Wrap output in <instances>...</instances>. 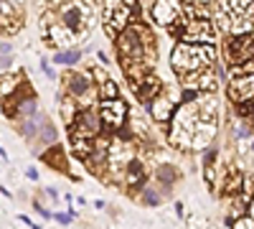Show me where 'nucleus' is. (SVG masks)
Returning <instances> with one entry per match:
<instances>
[{
  "label": "nucleus",
  "instance_id": "obj_11",
  "mask_svg": "<svg viewBox=\"0 0 254 229\" xmlns=\"http://www.w3.org/2000/svg\"><path fill=\"white\" fill-rule=\"evenodd\" d=\"M135 92H137V97L147 105V102H153V99L160 94V81L153 79V76H145L142 81H137V84H135Z\"/></svg>",
  "mask_w": 254,
  "mask_h": 229
},
{
  "label": "nucleus",
  "instance_id": "obj_8",
  "mask_svg": "<svg viewBox=\"0 0 254 229\" xmlns=\"http://www.w3.org/2000/svg\"><path fill=\"white\" fill-rule=\"evenodd\" d=\"M87 15H89L87 3H84V5H66V8H64V13H61L64 23H66L71 31H81L84 26H87Z\"/></svg>",
  "mask_w": 254,
  "mask_h": 229
},
{
  "label": "nucleus",
  "instance_id": "obj_28",
  "mask_svg": "<svg viewBox=\"0 0 254 229\" xmlns=\"http://www.w3.org/2000/svg\"><path fill=\"white\" fill-rule=\"evenodd\" d=\"M249 214L254 217V199H249Z\"/></svg>",
  "mask_w": 254,
  "mask_h": 229
},
{
  "label": "nucleus",
  "instance_id": "obj_18",
  "mask_svg": "<svg viewBox=\"0 0 254 229\" xmlns=\"http://www.w3.org/2000/svg\"><path fill=\"white\" fill-rule=\"evenodd\" d=\"M125 5V0H107V3H104V18H110L117 8H122Z\"/></svg>",
  "mask_w": 254,
  "mask_h": 229
},
{
  "label": "nucleus",
  "instance_id": "obj_17",
  "mask_svg": "<svg viewBox=\"0 0 254 229\" xmlns=\"http://www.w3.org/2000/svg\"><path fill=\"white\" fill-rule=\"evenodd\" d=\"M242 183H244V178H242L239 173H237V176H231V178H229V183H226V194H239Z\"/></svg>",
  "mask_w": 254,
  "mask_h": 229
},
{
  "label": "nucleus",
  "instance_id": "obj_23",
  "mask_svg": "<svg viewBox=\"0 0 254 229\" xmlns=\"http://www.w3.org/2000/svg\"><path fill=\"white\" fill-rule=\"evenodd\" d=\"M10 64V44H3V72L8 69Z\"/></svg>",
  "mask_w": 254,
  "mask_h": 229
},
{
  "label": "nucleus",
  "instance_id": "obj_2",
  "mask_svg": "<svg viewBox=\"0 0 254 229\" xmlns=\"http://www.w3.org/2000/svg\"><path fill=\"white\" fill-rule=\"evenodd\" d=\"M226 54H229V64L231 67L254 61V31H247V33H239L234 38H229Z\"/></svg>",
  "mask_w": 254,
  "mask_h": 229
},
{
  "label": "nucleus",
  "instance_id": "obj_21",
  "mask_svg": "<svg viewBox=\"0 0 254 229\" xmlns=\"http://www.w3.org/2000/svg\"><path fill=\"white\" fill-rule=\"evenodd\" d=\"M234 227H239V229H249V227H254V217H252V214L239 217V219H234Z\"/></svg>",
  "mask_w": 254,
  "mask_h": 229
},
{
  "label": "nucleus",
  "instance_id": "obj_24",
  "mask_svg": "<svg viewBox=\"0 0 254 229\" xmlns=\"http://www.w3.org/2000/svg\"><path fill=\"white\" fill-rule=\"evenodd\" d=\"M214 160H216V151H214V148H208V151L203 153V165H211Z\"/></svg>",
  "mask_w": 254,
  "mask_h": 229
},
{
  "label": "nucleus",
  "instance_id": "obj_16",
  "mask_svg": "<svg viewBox=\"0 0 254 229\" xmlns=\"http://www.w3.org/2000/svg\"><path fill=\"white\" fill-rule=\"evenodd\" d=\"M79 51H66V54H56V64H76L79 61Z\"/></svg>",
  "mask_w": 254,
  "mask_h": 229
},
{
  "label": "nucleus",
  "instance_id": "obj_19",
  "mask_svg": "<svg viewBox=\"0 0 254 229\" xmlns=\"http://www.w3.org/2000/svg\"><path fill=\"white\" fill-rule=\"evenodd\" d=\"M20 112H23L26 117H31L36 112V99H23L20 102Z\"/></svg>",
  "mask_w": 254,
  "mask_h": 229
},
{
  "label": "nucleus",
  "instance_id": "obj_6",
  "mask_svg": "<svg viewBox=\"0 0 254 229\" xmlns=\"http://www.w3.org/2000/svg\"><path fill=\"white\" fill-rule=\"evenodd\" d=\"M97 133H99V125H97V115L94 112H81L71 125H69V135H74V138H97Z\"/></svg>",
  "mask_w": 254,
  "mask_h": 229
},
{
  "label": "nucleus",
  "instance_id": "obj_3",
  "mask_svg": "<svg viewBox=\"0 0 254 229\" xmlns=\"http://www.w3.org/2000/svg\"><path fill=\"white\" fill-rule=\"evenodd\" d=\"M181 41L188 44H214V26L208 18H188V23L181 33Z\"/></svg>",
  "mask_w": 254,
  "mask_h": 229
},
{
  "label": "nucleus",
  "instance_id": "obj_30",
  "mask_svg": "<svg viewBox=\"0 0 254 229\" xmlns=\"http://www.w3.org/2000/svg\"><path fill=\"white\" fill-rule=\"evenodd\" d=\"M252 151H254V143H252Z\"/></svg>",
  "mask_w": 254,
  "mask_h": 229
},
{
  "label": "nucleus",
  "instance_id": "obj_9",
  "mask_svg": "<svg viewBox=\"0 0 254 229\" xmlns=\"http://www.w3.org/2000/svg\"><path fill=\"white\" fill-rule=\"evenodd\" d=\"M153 18L155 23L160 26H171L178 20V8H176V0H158L153 5Z\"/></svg>",
  "mask_w": 254,
  "mask_h": 229
},
{
  "label": "nucleus",
  "instance_id": "obj_14",
  "mask_svg": "<svg viewBox=\"0 0 254 229\" xmlns=\"http://www.w3.org/2000/svg\"><path fill=\"white\" fill-rule=\"evenodd\" d=\"M61 117H64V122H66V125H71L76 120V102L71 97H66V99L61 102Z\"/></svg>",
  "mask_w": 254,
  "mask_h": 229
},
{
  "label": "nucleus",
  "instance_id": "obj_10",
  "mask_svg": "<svg viewBox=\"0 0 254 229\" xmlns=\"http://www.w3.org/2000/svg\"><path fill=\"white\" fill-rule=\"evenodd\" d=\"M147 112H150L153 120H158V122H168V120L176 117V110H173V102H171V99L147 102Z\"/></svg>",
  "mask_w": 254,
  "mask_h": 229
},
{
  "label": "nucleus",
  "instance_id": "obj_12",
  "mask_svg": "<svg viewBox=\"0 0 254 229\" xmlns=\"http://www.w3.org/2000/svg\"><path fill=\"white\" fill-rule=\"evenodd\" d=\"M66 84H69V92H71L74 97H81V94L89 92V79L81 76V74H76V72H71V74L66 76Z\"/></svg>",
  "mask_w": 254,
  "mask_h": 229
},
{
  "label": "nucleus",
  "instance_id": "obj_26",
  "mask_svg": "<svg viewBox=\"0 0 254 229\" xmlns=\"http://www.w3.org/2000/svg\"><path fill=\"white\" fill-rule=\"evenodd\" d=\"M92 74H94V79H97V81H99V84H102V81H107V74H104V72H102V69H94V72H92Z\"/></svg>",
  "mask_w": 254,
  "mask_h": 229
},
{
  "label": "nucleus",
  "instance_id": "obj_27",
  "mask_svg": "<svg viewBox=\"0 0 254 229\" xmlns=\"http://www.w3.org/2000/svg\"><path fill=\"white\" fill-rule=\"evenodd\" d=\"M26 173H28V178H38V173H36V168H28Z\"/></svg>",
  "mask_w": 254,
  "mask_h": 229
},
{
  "label": "nucleus",
  "instance_id": "obj_25",
  "mask_svg": "<svg viewBox=\"0 0 254 229\" xmlns=\"http://www.w3.org/2000/svg\"><path fill=\"white\" fill-rule=\"evenodd\" d=\"M158 201H160V199H158V194L145 191V204H147V206H158Z\"/></svg>",
  "mask_w": 254,
  "mask_h": 229
},
{
  "label": "nucleus",
  "instance_id": "obj_7",
  "mask_svg": "<svg viewBox=\"0 0 254 229\" xmlns=\"http://www.w3.org/2000/svg\"><path fill=\"white\" fill-rule=\"evenodd\" d=\"M229 97L237 102H249L254 99V74H239V79L231 81L229 87Z\"/></svg>",
  "mask_w": 254,
  "mask_h": 229
},
{
  "label": "nucleus",
  "instance_id": "obj_13",
  "mask_svg": "<svg viewBox=\"0 0 254 229\" xmlns=\"http://www.w3.org/2000/svg\"><path fill=\"white\" fill-rule=\"evenodd\" d=\"M127 183L135 186V189H142L145 173H142V163L140 160H130V163H127Z\"/></svg>",
  "mask_w": 254,
  "mask_h": 229
},
{
  "label": "nucleus",
  "instance_id": "obj_22",
  "mask_svg": "<svg viewBox=\"0 0 254 229\" xmlns=\"http://www.w3.org/2000/svg\"><path fill=\"white\" fill-rule=\"evenodd\" d=\"M158 178H163L165 183H171V181L176 178V173H173V168H168V165H163V168H158Z\"/></svg>",
  "mask_w": 254,
  "mask_h": 229
},
{
  "label": "nucleus",
  "instance_id": "obj_20",
  "mask_svg": "<svg viewBox=\"0 0 254 229\" xmlns=\"http://www.w3.org/2000/svg\"><path fill=\"white\" fill-rule=\"evenodd\" d=\"M54 138H56V133H54L51 125H41V140H44V143H54Z\"/></svg>",
  "mask_w": 254,
  "mask_h": 229
},
{
  "label": "nucleus",
  "instance_id": "obj_4",
  "mask_svg": "<svg viewBox=\"0 0 254 229\" xmlns=\"http://www.w3.org/2000/svg\"><path fill=\"white\" fill-rule=\"evenodd\" d=\"M99 115H102V120H104V125L107 128H112V130H120L122 125H125V120H127V105L122 99H102V110H99Z\"/></svg>",
  "mask_w": 254,
  "mask_h": 229
},
{
  "label": "nucleus",
  "instance_id": "obj_1",
  "mask_svg": "<svg viewBox=\"0 0 254 229\" xmlns=\"http://www.w3.org/2000/svg\"><path fill=\"white\" fill-rule=\"evenodd\" d=\"M211 64H216L214 44H188V41H181V44L173 49V54H171V67L181 76L201 72V69H206Z\"/></svg>",
  "mask_w": 254,
  "mask_h": 229
},
{
  "label": "nucleus",
  "instance_id": "obj_5",
  "mask_svg": "<svg viewBox=\"0 0 254 229\" xmlns=\"http://www.w3.org/2000/svg\"><path fill=\"white\" fill-rule=\"evenodd\" d=\"M140 33H142L140 28H130V26L122 31V36H120V41H117L122 56H130V59H140V56H142V51L147 49V44H142Z\"/></svg>",
  "mask_w": 254,
  "mask_h": 229
},
{
  "label": "nucleus",
  "instance_id": "obj_15",
  "mask_svg": "<svg viewBox=\"0 0 254 229\" xmlns=\"http://www.w3.org/2000/svg\"><path fill=\"white\" fill-rule=\"evenodd\" d=\"M99 97L102 99H115L117 97V84L112 79H107V81H102V84H99Z\"/></svg>",
  "mask_w": 254,
  "mask_h": 229
},
{
  "label": "nucleus",
  "instance_id": "obj_29",
  "mask_svg": "<svg viewBox=\"0 0 254 229\" xmlns=\"http://www.w3.org/2000/svg\"><path fill=\"white\" fill-rule=\"evenodd\" d=\"M81 3H87V5H89V3H92V0H81Z\"/></svg>",
  "mask_w": 254,
  "mask_h": 229
}]
</instances>
